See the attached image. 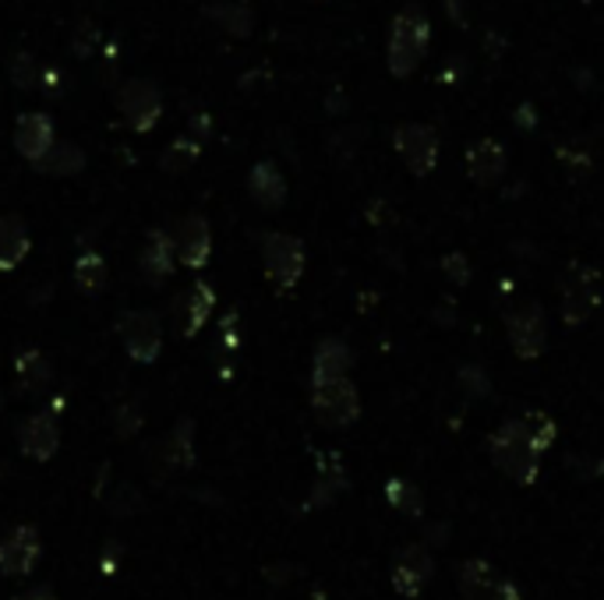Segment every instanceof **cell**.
I'll use <instances>...</instances> for the list:
<instances>
[{"label":"cell","instance_id":"6da1fadb","mask_svg":"<svg viewBox=\"0 0 604 600\" xmlns=\"http://www.w3.org/2000/svg\"><path fill=\"white\" fill-rule=\"evenodd\" d=\"M488 452H491V463L516 484H533L541 474L544 452L533 449V441L524 435L519 421H505L499 432L488 438Z\"/></svg>","mask_w":604,"mask_h":600},{"label":"cell","instance_id":"7a4b0ae2","mask_svg":"<svg viewBox=\"0 0 604 600\" xmlns=\"http://www.w3.org/2000/svg\"><path fill=\"white\" fill-rule=\"evenodd\" d=\"M428 42H431L428 14L417 11V8L400 11L397 22H392V33H389V71H392V75H397V78L414 75L417 64L425 61Z\"/></svg>","mask_w":604,"mask_h":600},{"label":"cell","instance_id":"3957f363","mask_svg":"<svg viewBox=\"0 0 604 600\" xmlns=\"http://www.w3.org/2000/svg\"><path fill=\"white\" fill-rule=\"evenodd\" d=\"M312 410L322 427H332V432H343V427L357 424L361 417V396L357 385L343 378H322L312 382Z\"/></svg>","mask_w":604,"mask_h":600},{"label":"cell","instance_id":"277c9868","mask_svg":"<svg viewBox=\"0 0 604 600\" xmlns=\"http://www.w3.org/2000/svg\"><path fill=\"white\" fill-rule=\"evenodd\" d=\"M558 297H562V322L583 325L601 304V273L594 265L572 262L558 279Z\"/></svg>","mask_w":604,"mask_h":600},{"label":"cell","instance_id":"5b68a950","mask_svg":"<svg viewBox=\"0 0 604 600\" xmlns=\"http://www.w3.org/2000/svg\"><path fill=\"white\" fill-rule=\"evenodd\" d=\"M262 262L279 290H293L304 273V245L290 234H269L262 240Z\"/></svg>","mask_w":604,"mask_h":600},{"label":"cell","instance_id":"8992f818","mask_svg":"<svg viewBox=\"0 0 604 600\" xmlns=\"http://www.w3.org/2000/svg\"><path fill=\"white\" fill-rule=\"evenodd\" d=\"M460 600H519V590L485 559H467L456 568Z\"/></svg>","mask_w":604,"mask_h":600},{"label":"cell","instance_id":"52a82bcc","mask_svg":"<svg viewBox=\"0 0 604 600\" xmlns=\"http://www.w3.org/2000/svg\"><path fill=\"white\" fill-rule=\"evenodd\" d=\"M117 336L138 364H152L163 350V325L152 311H124V318L117 322Z\"/></svg>","mask_w":604,"mask_h":600},{"label":"cell","instance_id":"ba28073f","mask_svg":"<svg viewBox=\"0 0 604 600\" xmlns=\"http://www.w3.org/2000/svg\"><path fill=\"white\" fill-rule=\"evenodd\" d=\"M117 107L124 113V121H128V127L138 135L152 132L163 117V96H160L156 85L146 82V78L124 82L121 92H117Z\"/></svg>","mask_w":604,"mask_h":600},{"label":"cell","instance_id":"9c48e42d","mask_svg":"<svg viewBox=\"0 0 604 600\" xmlns=\"http://www.w3.org/2000/svg\"><path fill=\"white\" fill-rule=\"evenodd\" d=\"M431 573H435V559L428 545H406L397 554V562H392V590L406 600H417L428 590Z\"/></svg>","mask_w":604,"mask_h":600},{"label":"cell","instance_id":"30bf717a","mask_svg":"<svg viewBox=\"0 0 604 600\" xmlns=\"http://www.w3.org/2000/svg\"><path fill=\"white\" fill-rule=\"evenodd\" d=\"M39 554H43V540H39L36 526H15V530L0 540V573L11 579L33 576V568L39 565Z\"/></svg>","mask_w":604,"mask_h":600},{"label":"cell","instance_id":"8fae6325","mask_svg":"<svg viewBox=\"0 0 604 600\" xmlns=\"http://www.w3.org/2000/svg\"><path fill=\"white\" fill-rule=\"evenodd\" d=\"M392 146H397L400 160L411 166L417 177L431 174L435 163H439V135H435L428 124H403V127H397Z\"/></svg>","mask_w":604,"mask_h":600},{"label":"cell","instance_id":"7c38bea8","mask_svg":"<svg viewBox=\"0 0 604 600\" xmlns=\"http://www.w3.org/2000/svg\"><path fill=\"white\" fill-rule=\"evenodd\" d=\"M18 446H22V452L29 455V460H36V463L53 460V452L61 449V424H58V413L43 410V413H33L29 421H22V427H18Z\"/></svg>","mask_w":604,"mask_h":600},{"label":"cell","instance_id":"4fadbf2b","mask_svg":"<svg viewBox=\"0 0 604 600\" xmlns=\"http://www.w3.org/2000/svg\"><path fill=\"white\" fill-rule=\"evenodd\" d=\"M509 342H513V353L524 357V361H533V357L544 353L548 328H544L541 304H524L509 314Z\"/></svg>","mask_w":604,"mask_h":600},{"label":"cell","instance_id":"5bb4252c","mask_svg":"<svg viewBox=\"0 0 604 600\" xmlns=\"http://www.w3.org/2000/svg\"><path fill=\"white\" fill-rule=\"evenodd\" d=\"M53 141H58V132H53V121L47 117V113H25V117H18V124H15V149L29 163L43 160Z\"/></svg>","mask_w":604,"mask_h":600},{"label":"cell","instance_id":"9a60e30c","mask_svg":"<svg viewBox=\"0 0 604 600\" xmlns=\"http://www.w3.org/2000/svg\"><path fill=\"white\" fill-rule=\"evenodd\" d=\"M177 262L188 268L209 265V254H213V234H209V223L202 216H188L177 230Z\"/></svg>","mask_w":604,"mask_h":600},{"label":"cell","instance_id":"2e32d148","mask_svg":"<svg viewBox=\"0 0 604 600\" xmlns=\"http://www.w3.org/2000/svg\"><path fill=\"white\" fill-rule=\"evenodd\" d=\"M138 265H142V273L149 283H160L174 276V265H177V245L174 237L166 230H152L146 237V248H142V259H138Z\"/></svg>","mask_w":604,"mask_h":600},{"label":"cell","instance_id":"e0dca14e","mask_svg":"<svg viewBox=\"0 0 604 600\" xmlns=\"http://www.w3.org/2000/svg\"><path fill=\"white\" fill-rule=\"evenodd\" d=\"M216 308V293L209 283H194V287H188L185 293H180L177 300V322H180V336H194L199 328L209 322V314H213Z\"/></svg>","mask_w":604,"mask_h":600},{"label":"cell","instance_id":"ac0fdd59","mask_svg":"<svg viewBox=\"0 0 604 600\" xmlns=\"http://www.w3.org/2000/svg\"><path fill=\"white\" fill-rule=\"evenodd\" d=\"M505 163H509V155H505V149L499 146V141L491 138H481L474 141V146L467 149V174L474 184H499L502 174H505Z\"/></svg>","mask_w":604,"mask_h":600},{"label":"cell","instance_id":"d6986e66","mask_svg":"<svg viewBox=\"0 0 604 600\" xmlns=\"http://www.w3.org/2000/svg\"><path fill=\"white\" fill-rule=\"evenodd\" d=\"M160 463L174 474H185L194 466V424L191 417H180L174 432L160 441Z\"/></svg>","mask_w":604,"mask_h":600},{"label":"cell","instance_id":"ffe728a7","mask_svg":"<svg viewBox=\"0 0 604 600\" xmlns=\"http://www.w3.org/2000/svg\"><path fill=\"white\" fill-rule=\"evenodd\" d=\"M33 248L29 226L22 216H0V273H11L25 262Z\"/></svg>","mask_w":604,"mask_h":600},{"label":"cell","instance_id":"44dd1931","mask_svg":"<svg viewBox=\"0 0 604 600\" xmlns=\"http://www.w3.org/2000/svg\"><path fill=\"white\" fill-rule=\"evenodd\" d=\"M248 191L262 209H279L284 205V198H287V180H284V174H279L276 163L265 160V163H259L255 170H251Z\"/></svg>","mask_w":604,"mask_h":600},{"label":"cell","instance_id":"7402d4cb","mask_svg":"<svg viewBox=\"0 0 604 600\" xmlns=\"http://www.w3.org/2000/svg\"><path fill=\"white\" fill-rule=\"evenodd\" d=\"M350 364H354V353H350L347 342L340 339H322L315 347V364H312V382L322 378H343Z\"/></svg>","mask_w":604,"mask_h":600},{"label":"cell","instance_id":"603a6c76","mask_svg":"<svg viewBox=\"0 0 604 600\" xmlns=\"http://www.w3.org/2000/svg\"><path fill=\"white\" fill-rule=\"evenodd\" d=\"M347 491V474H343V463H340V455H322L318 460V480H315V488H312V509L318 505H329L336 502V495H343Z\"/></svg>","mask_w":604,"mask_h":600},{"label":"cell","instance_id":"cb8c5ba5","mask_svg":"<svg viewBox=\"0 0 604 600\" xmlns=\"http://www.w3.org/2000/svg\"><path fill=\"white\" fill-rule=\"evenodd\" d=\"M15 375H18V385L25 392L39 396L53 382V364L47 361V353L39 350H25L15 357Z\"/></svg>","mask_w":604,"mask_h":600},{"label":"cell","instance_id":"d4e9b609","mask_svg":"<svg viewBox=\"0 0 604 600\" xmlns=\"http://www.w3.org/2000/svg\"><path fill=\"white\" fill-rule=\"evenodd\" d=\"M36 166H39V174H47V177H72V174H81V166H86V152L72 146V141H53L50 152Z\"/></svg>","mask_w":604,"mask_h":600},{"label":"cell","instance_id":"484cf974","mask_svg":"<svg viewBox=\"0 0 604 600\" xmlns=\"http://www.w3.org/2000/svg\"><path fill=\"white\" fill-rule=\"evenodd\" d=\"M205 14L223 28V33H230V36H248L251 28H255V14H251L248 4H237V0H223V4H209Z\"/></svg>","mask_w":604,"mask_h":600},{"label":"cell","instance_id":"4316f807","mask_svg":"<svg viewBox=\"0 0 604 600\" xmlns=\"http://www.w3.org/2000/svg\"><path fill=\"white\" fill-rule=\"evenodd\" d=\"M386 502L397 509V512H403V516H411V520L425 516V495H420L417 484L403 480V477L386 480Z\"/></svg>","mask_w":604,"mask_h":600},{"label":"cell","instance_id":"83f0119b","mask_svg":"<svg viewBox=\"0 0 604 600\" xmlns=\"http://www.w3.org/2000/svg\"><path fill=\"white\" fill-rule=\"evenodd\" d=\"M75 283H78V290H86V293H100L106 287V262L100 259V254H96V251L78 254Z\"/></svg>","mask_w":604,"mask_h":600},{"label":"cell","instance_id":"f1b7e54d","mask_svg":"<svg viewBox=\"0 0 604 600\" xmlns=\"http://www.w3.org/2000/svg\"><path fill=\"white\" fill-rule=\"evenodd\" d=\"M519 427H524V435L533 441V449H538V452L552 449V441H555V421L548 417V413L530 410V413H524V417H519Z\"/></svg>","mask_w":604,"mask_h":600},{"label":"cell","instance_id":"f546056e","mask_svg":"<svg viewBox=\"0 0 604 600\" xmlns=\"http://www.w3.org/2000/svg\"><path fill=\"white\" fill-rule=\"evenodd\" d=\"M199 152H202V141L199 138H177L174 146H166V152H163V170H171V174H185V170L199 160Z\"/></svg>","mask_w":604,"mask_h":600},{"label":"cell","instance_id":"4dcf8cb0","mask_svg":"<svg viewBox=\"0 0 604 600\" xmlns=\"http://www.w3.org/2000/svg\"><path fill=\"white\" fill-rule=\"evenodd\" d=\"M114 427H117L121 438L138 435V427H142V407H138L135 399H128V403H121L117 413H114Z\"/></svg>","mask_w":604,"mask_h":600},{"label":"cell","instance_id":"1f68e13d","mask_svg":"<svg viewBox=\"0 0 604 600\" xmlns=\"http://www.w3.org/2000/svg\"><path fill=\"white\" fill-rule=\"evenodd\" d=\"M11 78H15L18 89H29V85H36V61L29 53H18L15 61H11Z\"/></svg>","mask_w":604,"mask_h":600},{"label":"cell","instance_id":"d6a6232c","mask_svg":"<svg viewBox=\"0 0 604 600\" xmlns=\"http://www.w3.org/2000/svg\"><path fill=\"white\" fill-rule=\"evenodd\" d=\"M442 268H445V276L456 283V287H467V279H470V265H467V259H463V254H445Z\"/></svg>","mask_w":604,"mask_h":600},{"label":"cell","instance_id":"836d02e7","mask_svg":"<svg viewBox=\"0 0 604 600\" xmlns=\"http://www.w3.org/2000/svg\"><path fill=\"white\" fill-rule=\"evenodd\" d=\"M15 600H58V597H53L50 590H29V593H22Z\"/></svg>","mask_w":604,"mask_h":600},{"label":"cell","instance_id":"e575fe53","mask_svg":"<svg viewBox=\"0 0 604 600\" xmlns=\"http://www.w3.org/2000/svg\"><path fill=\"white\" fill-rule=\"evenodd\" d=\"M0 410H4V392H0Z\"/></svg>","mask_w":604,"mask_h":600}]
</instances>
